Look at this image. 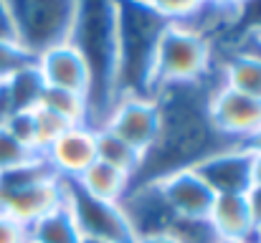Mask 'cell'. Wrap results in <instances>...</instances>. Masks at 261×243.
I'll return each instance as SVG.
<instances>
[{
	"instance_id": "cell-1",
	"label": "cell",
	"mask_w": 261,
	"mask_h": 243,
	"mask_svg": "<svg viewBox=\"0 0 261 243\" xmlns=\"http://www.w3.org/2000/svg\"><path fill=\"white\" fill-rule=\"evenodd\" d=\"M218 84V71L208 81L177 84L155 91L160 106V134L152 150L142 157V167L132 185L152 182L168 172L193 167L203 157L231 147L208 122V96Z\"/></svg>"
},
{
	"instance_id": "cell-2",
	"label": "cell",
	"mask_w": 261,
	"mask_h": 243,
	"mask_svg": "<svg viewBox=\"0 0 261 243\" xmlns=\"http://www.w3.org/2000/svg\"><path fill=\"white\" fill-rule=\"evenodd\" d=\"M117 0H76V18L69 43L84 56L91 74L89 129H99L117 101Z\"/></svg>"
},
{
	"instance_id": "cell-3",
	"label": "cell",
	"mask_w": 261,
	"mask_h": 243,
	"mask_svg": "<svg viewBox=\"0 0 261 243\" xmlns=\"http://www.w3.org/2000/svg\"><path fill=\"white\" fill-rule=\"evenodd\" d=\"M117 94L152 96V71L160 36L170 25L145 0H117ZM117 96V99H119Z\"/></svg>"
},
{
	"instance_id": "cell-4",
	"label": "cell",
	"mask_w": 261,
	"mask_h": 243,
	"mask_svg": "<svg viewBox=\"0 0 261 243\" xmlns=\"http://www.w3.org/2000/svg\"><path fill=\"white\" fill-rule=\"evenodd\" d=\"M216 76V43L200 31L170 23L160 36L152 71V96L158 89L198 84Z\"/></svg>"
},
{
	"instance_id": "cell-5",
	"label": "cell",
	"mask_w": 261,
	"mask_h": 243,
	"mask_svg": "<svg viewBox=\"0 0 261 243\" xmlns=\"http://www.w3.org/2000/svg\"><path fill=\"white\" fill-rule=\"evenodd\" d=\"M13 38L31 56L69 43L76 18V0H5Z\"/></svg>"
},
{
	"instance_id": "cell-6",
	"label": "cell",
	"mask_w": 261,
	"mask_h": 243,
	"mask_svg": "<svg viewBox=\"0 0 261 243\" xmlns=\"http://www.w3.org/2000/svg\"><path fill=\"white\" fill-rule=\"evenodd\" d=\"M64 200L79 226L82 238H96L107 243H135V231L119 203L91 198L74 180H64Z\"/></svg>"
},
{
	"instance_id": "cell-7",
	"label": "cell",
	"mask_w": 261,
	"mask_h": 243,
	"mask_svg": "<svg viewBox=\"0 0 261 243\" xmlns=\"http://www.w3.org/2000/svg\"><path fill=\"white\" fill-rule=\"evenodd\" d=\"M101 127L124 140L127 145H132L145 157L160 134V106L155 96H119Z\"/></svg>"
},
{
	"instance_id": "cell-8",
	"label": "cell",
	"mask_w": 261,
	"mask_h": 243,
	"mask_svg": "<svg viewBox=\"0 0 261 243\" xmlns=\"http://www.w3.org/2000/svg\"><path fill=\"white\" fill-rule=\"evenodd\" d=\"M208 122L218 137L239 145L261 127V99L233 91L218 81L208 96Z\"/></svg>"
},
{
	"instance_id": "cell-9",
	"label": "cell",
	"mask_w": 261,
	"mask_h": 243,
	"mask_svg": "<svg viewBox=\"0 0 261 243\" xmlns=\"http://www.w3.org/2000/svg\"><path fill=\"white\" fill-rule=\"evenodd\" d=\"M61 203H64V180L56 175L10 190H0V213L18 221L25 228Z\"/></svg>"
},
{
	"instance_id": "cell-10",
	"label": "cell",
	"mask_w": 261,
	"mask_h": 243,
	"mask_svg": "<svg viewBox=\"0 0 261 243\" xmlns=\"http://www.w3.org/2000/svg\"><path fill=\"white\" fill-rule=\"evenodd\" d=\"M251 160L254 155L249 150H244L241 145H231L203 157L198 165H193V170L216 195H246V190L254 185Z\"/></svg>"
},
{
	"instance_id": "cell-11",
	"label": "cell",
	"mask_w": 261,
	"mask_h": 243,
	"mask_svg": "<svg viewBox=\"0 0 261 243\" xmlns=\"http://www.w3.org/2000/svg\"><path fill=\"white\" fill-rule=\"evenodd\" d=\"M152 182L158 185L163 200L168 203L175 218H208L216 193L193 167L168 172Z\"/></svg>"
},
{
	"instance_id": "cell-12",
	"label": "cell",
	"mask_w": 261,
	"mask_h": 243,
	"mask_svg": "<svg viewBox=\"0 0 261 243\" xmlns=\"http://www.w3.org/2000/svg\"><path fill=\"white\" fill-rule=\"evenodd\" d=\"M41 157L48 162V167L56 172V177H61V180H79L89 167L96 162L94 129H89L84 124L69 127L59 140H54V145Z\"/></svg>"
},
{
	"instance_id": "cell-13",
	"label": "cell",
	"mask_w": 261,
	"mask_h": 243,
	"mask_svg": "<svg viewBox=\"0 0 261 243\" xmlns=\"http://www.w3.org/2000/svg\"><path fill=\"white\" fill-rule=\"evenodd\" d=\"M36 69H38V74H41V79H43L46 86L89 96L91 74H89L84 56L71 43H61V46L41 53L36 59Z\"/></svg>"
},
{
	"instance_id": "cell-14",
	"label": "cell",
	"mask_w": 261,
	"mask_h": 243,
	"mask_svg": "<svg viewBox=\"0 0 261 243\" xmlns=\"http://www.w3.org/2000/svg\"><path fill=\"white\" fill-rule=\"evenodd\" d=\"M119 205H122V210H124L132 231H135V238L147 236V233H168V228L175 218L155 182L132 185Z\"/></svg>"
},
{
	"instance_id": "cell-15",
	"label": "cell",
	"mask_w": 261,
	"mask_h": 243,
	"mask_svg": "<svg viewBox=\"0 0 261 243\" xmlns=\"http://www.w3.org/2000/svg\"><path fill=\"white\" fill-rule=\"evenodd\" d=\"M208 221L226 243H249L256 238V226L246 205V195H216Z\"/></svg>"
},
{
	"instance_id": "cell-16",
	"label": "cell",
	"mask_w": 261,
	"mask_h": 243,
	"mask_svg": "<svg viewBox=\"0 0 261 243\" xmlns=\"http://www.w3.org/2000/svg\"><path fill=\"white\" fill-rule=\"evenodd\" d=\"M218 81L233 91L261 99V53L249 48H233L216 64Z\"/></svg>"
},
{
	"instance_id": "cell-17",
	"label": "cell",
	"mask_w": 261,
	"mask_h": 243,
	"mask_svg": "<svg viewBox=\"0 0 261 243\" xmlns=\"http://www.w3.org/2000/svg\"><path fill=\"white\" fill-rule=\"evenodd\" d=\"M74 182L84 193H89L91 198H99V200H107V203H122L124 195L132 187L129 175H124V172H119V170H114V167H109V165H104L99 160Z\"/></svg>"
},
{
	"instance_id": "cell-18",
	"label": "cell",
	"mask_w": 261,
	"mask_h": 243,
	"mask_svg": "<svg viewBox=\"0 0 261 243\" xmlns=\"http://www.w3.org/2000/svg\"><path fill=\"white\" fill-rule=\"evenodd\" d=\"M28 241L31 243H82L79 226L71 215V208L66 200L56 205L51 213L38 218L33 226H28Z\"/></svg>"
},
{
	"instance_id": "cell-19",
	"label": "cell",
	"mask_w": 261,
	"mask_h": 243,
	"mask_svg": "<svg viewBox=\"0 0 261 243\" xmlns=\"http://www.w3.org/2000/svg\"><path fill=\"white\" fill-rule=\"evenodd\" d=\"M94 140H96V160L129 175L132 180L137 177L140 167H142V155L127 145L124 140H119L117 134H112L109 129H94Z\"/></svg>"
},
{
	"instance_id": "cell-20",
	"label": "cell",
	"mask_w": 261,
	"mask_h": 243,
	"mask_svg": "<svg viewBox=\"0 0 261 243\" xmlns=\"http://www.w3.org/2000/svg\"><path fill=\"white\" fill-rule=\"evenodd\" d=\"M38 106L59 114L69 124H84V127H89V104H87V96H82V94L54 89V86H43Z\"/></svg>"
},
{
	"instance_id": "cell-21",
	"label": "cell",
	"mask_w": 261,
	"mask_h": 243,
	"mask_svg": "<svg viewBox=\"0 0 261 243\" xmlns=\"http://www.w3.org/2000/svg\"><path fill=\"white\" fill-rule=\"evenodd\" d=\"M33 127H36V152L43 155L54 145V140H59L74 124H69L59 114H54V112H48V109H43V106L36 104L33 106Z\"/></svg>"
},
{
	"instance_id": "cell-22",
	"label": "cell",
	"mask_w": 261,
	"mask_h": 243,
	"mask_svg": "<svg viewBox=\"0 0 261 243\" xmlns=\"http://www.w3.org/2000/svg\"><path fill=\"white\" fill-rule=\"evenodd\" d=\"M168 233L177 243H221L208 218H173Z\"/></svg>"
},
{
	"instance_id": "cell-23",
	"label": "cell",
	"mask_w": 261,
	"mask_h": 243,
	"mask_svg": "<svg viewBox=\"0 0 261 243\" xmlns=\"http://www.w3.org/2000/svg\"><path fill=\"white\" fill-rule=\"evenodd\" d=\"M158 15H163L168 23H193L205 8L208 0H145Z\"/></svg>"
},
{
	"instance_id": "cell-24",
	"label": "cell",
	"mask_w": 261,
	"mask_h": 243,
	"mask_svg": "<svg viewBox=\"0 0 261 243\" xmlns=\"http://www.w3.org/2000/svg\"><path fill=\"white\" fill-rule=\"evenodd\" d=\"M38 155L36 152H31L25 145H20L13 134H10V129L0 122V175L3 172H10V170H15V167H20V165H25V162L36 160Z\"/></svg>"
},
{
	"instance_id": "cell-25",
	"label": "cell",
	"mask_w": 261,
	"mask_h": 243,
	"mask_svg": "<svg viewBox=\"0 0 261 243\" xmlns=\"http://www.w3.org/2000/svg\"><path fill=\"white\" fill-rule=\"evenodd\" d=\"M33 64H36V56H31L15 41H0V81L10 79L13 74H18Z\"/></svg>"
},
{
	"instance_id": "cell-26",
	"label": "cell",
	"mask_w": 261,
	"mask_h": 243,
	"mask_svg": "<svg viewBox=\"0 0 261 243\" xmlns=\"http://www.w3.org/2000/svg\"><path fill=\"white\" fill-rule=\"evenodd\" d=\"M0 243H31L28 241V228L0 213Z\"/></svg>"
},
{
	"instance_id": "cell-27",
	"label": "cell",
	"mask_w": 261,
	"mask_h": 243,
	"mask_svg": "<svg viewBox=\"0 0 261 243\" xmlns=\"http://www.w3.org/2000/svg\"><path fill=\"white\" fill-rule=\"evenodd\" d=\"M249 3H251V0H208L211 8H216L218 13H223L226 18H231L233 28H236V23H239V18H241V13H244V8H246Z\"/></svg>"
},
{
	"instance_id": "cell-28",
	"label": "cell",
	"mask_w": 261,
	"mask_h": 243,
	"mask_svg": "<svg viewBox=\"0 0 261 243\" xmlns=\"http://www.w3.org/2000/svg\"><path fill=\"white\" fill-rule=\"evenodd\" d=\"M246 205H249V213H251L254 226L259 231L261 228V185H251L246 190Z\"/></svg>"
},
{
	"instance_id": "cell-29",
	"label": "cell",
	"mask_w": 261,
	"mask_h": 243,
	"mask_svg": "<svg viewBox=\"0 0 261 243\" xmlns=\"http://www.w3.org/2000/svg\"><path fill=\"white\" fill-rule=\"evenodd\" d=\"M236 43H239V48H249V51L261 53V25L239 33V41H236Z\"/></svg>"
},
{
	"instance_id": "cell-30",
	"label": "cell",
	"mask_w": 261,
	"mask_h": 243,
	"mask_svg": "<svg viewBox=\"0 0 261 243\" xmlns=\"http://www.w3.org/2000/svg\"><path fill=\"white\" fill-rule=\"evenodd\" d=\"M0 41H15L13 38V23H10V13L5 0H0Z\"/></svg>"
},
{
	"instance_id": "cell-31",
	"label": "cell",
	"mask_w": 261,
	"mask_h": 243,
	"mask_svg": "<svg viewBox=\"0 0 261 243\" xmlns=\"http://www.w3.org/2000/svg\"><path fill=\"white\" fill-rule=\"evenodd\" d=\"M244 150H249L251 155H261V127L254 132V134H249L244 142H239Z\"/></svg>"
},
{
	"instance_id": "cell-32",
	"label": "cell",
	"mask_w": 261,
	"mask_h": 243,
	"mask_svg": "<svg viewBox=\"0 0 261 243\" xmlns=\"http://www.w3.org/2000/svg\"><path fill=\"white\" fill-rule=\"evenodd\" d=\"M135 243H177V241L170 233H147V236H137Z\"/></svg>"
},
{
	"instance_id": "cell-33",
	"label": "cell",
	"mask_w": 261,
	"mask_h": 243,
	"mask_svg": "<svg viewBox=\"0 0 261 243\" xmlns=\"http://www.w3.org/2000/svg\"><path fill=\"white\" fill-rule=\"evenodd\" d=\"M251 180L254 185H261V155H254L251 160Z\"/></svg>"
},
{
	"instance_id": "cell-34",
	"label": "cell",
	"mask_w": 261,
	"mask_h": 243,
	"mask_svg": "<svg viewBox=\"0 0 261 243\" xmlns=\"http://www.w3.org/2000/svg\"><path fill=\"white\" fill-rule=\"evenodd\" d=\"M82 243H107V241H96V238H82Z\"/></svg>"
},
{
	"instance_id": "cell-35",
	"label": "cell",
	"mask_w": 261,
	"mask_h": 243,
	"mask_svg": "<svg viewBox=\"0 0 261 243\" xmlns=\"http://www.w3.org/2000/svg\"><path fill=\"white\" fill-rule=\"evenodd\" d=\"M249 243H261V241H259V236H256V238H254V241H249Z\"/></svg>"
},
{
	"instance_id": "cell-36",
	"label": "cell",
	"mask_w": 261,
	"mask_h": 243,
	"mask_svg": "<svg viewBox=\"0 0 261 243\" xmlns=\"http://www.w3.org/2000/svg\"><path fill=\"white\" fill-rule=\"evenodd\" d=\"M256 236H259V241H261V228H259V233H256Z\"/></svg>"
},
{
	"instance_id": "cell-37",
	"label": "cell",
	"mask_w": 261,
	"mask_h": 243,
	"mask_svg": "<svg viewBox=\"0 0 261 243\" xmlns=\"http://www.w3.org/2000/svg\"><path fill=\"white\" fill-rule=\"evenodd\" d=\"M221 243H226V241H221Z\"/></svg>"
}]
</instances>
